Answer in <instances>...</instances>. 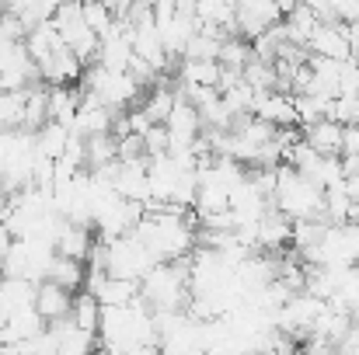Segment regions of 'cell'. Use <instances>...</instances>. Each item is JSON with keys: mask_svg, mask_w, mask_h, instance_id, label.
Masks as SVG:
<instances>
[{"mask_svg": "<svg viewBox=\"0 0 359 355\" xmlns=\"http://www.w3.org/2000/svg\"><path fill=\"white\" fill-rule=\"evenodd\" d=\"M272 206L290 216V220H321V206H325V188L318 181H311L307 174H300L293 164H276V192H272Z\"/></svg>", "mask_w": 359, "mask_h": 355, "instance_id": "6da1fadb", "label": "cell"}, {"mask_svg": "<svg viewBox=\"0 0 359 355\" xmlns=\"http://www.w3.org/2000/svg\"><path fill=\"white\" fill-rule=\"evenodd\" d=\"M150 265H154V254L147 251V244L133 234V230H129V234H119V237H109V265H105L109 275L140 279Z\"/></svg>", "mask_w": 359, "mask_h": 355, "instance_id": "7a4b0ae2", "label": "cell"}, {"mask_svg": "<svg viewBox=\"0 0 359 355\" xmlns=\"http://www.w3.org/2000/svg\"><path fill=\"white\" fill-rule=\"evenodd\" d=\"M164 129H168V139H171V150H189L192 139L203 132V118H199V109L189 105L185 98H178L171 105V112L164 118Z\"/></svg>", "mask_w": 359, "mask_h": 355, "instance_id": "3957f363", "label": "cell"}, {"mask_svg": "<svg viewBox=\"0 0 359 355\" xmlns=\"http://www.w3.org/2000/svg\"><path fill=\"white\" fill-rule=\"evenodd\" d=\"M70 307H74V293L63 289L60 282L53 279H39L35 282V310L42 314V321H60V317H70Z\"/></svg>", "mask_w": 359, "mask_h": 355, "instance_id": "277c9868", "label": "cell"}, {"mask_svg": "<svg viewBox=\"0 0 359 355\" xmlns=\"http://www.w3.org/2000/svg\"><path fill=\"white\" fill-rule=\"evenodd\" d=\"M290 234H293V220L283 216L276 206L265 209V216L255 223V244H258V251H283V247H290Z\"/></svg>", "mask_w": 359, "mask_h": 355, "instance_id": "5b68a950", "label": "cell"}, {"mask_svg": "<svg viewBox=\"0 0 359 355\" xmlns=\"http://www.w3.org/2000/svg\"><path fill=\"white\" fill-rule=\"evenodd\" d=\"M39 74H42L46 84H77L81 74H84V63L74 56V49L63 46V49H56L53 56H46L39 63Z\"/></svg>", "mask_w": 359, "mask_h": 355, "instance_id": "8992f818", "label": "cell"}, {"mask_svg": "<svg viewBox=\"0 0 359 355\" xmlns=\"http://www.w3.org/2000/svg\"><path fill=\"white\" fill-rule=\"evenodd\" d=\"M307 53L332 56V60H349L353 56V49H349V42H346V35L339 32L335 21H318V28L307 39Z\"/></svg>", "mask_w": 359, "mask_h": 355, "instance_id": "52a82bcc", "label": "cell"}, {"mask_svg": "<svg viewBox=\"0 0 359 355\" xmlns=\"http://www.w3.org/2000/svg\"><path fill=\"white\" fill-rule=\"evenodd\" d=\"M300 139L311 143L318 153H342V122L335 118H314L300 125Z\"/></svg>", "mask_w": 359, "mask_h": 355, "instance_id": "ba28073f", "label": "cell"}, {"mask_svg": "<svg viewBox=\"0 0 359 355\" xmlns=\"http://www.w3.org/2000/svg\"><path fill=\"white\" fill-rule=\"evenodd\" d=\"M84 275H88V265H84L81 258L53 254V258H49V265H46V279L60 282V286H63V289H70V293L84 289Z\"/></svg>", "mask_w": 359, "mask_h": 355, "instance_id": "9c48e42d", "label": "cell"}, {"mask_svg": "<svg viewBox=\"0 0 359 355\" xmlns=\"http://www.w3.org/2000/svg\"><path fill=\"white\" fill-rule=\"evenodd\" d=\"M77 105H81V81L77 84H49V118H56L70 129Z\"/></svg>", "mask_w": 359, "mask_h": 355, "instance_id": "30bf717a", "label": "cell"}, {"mask_svg": "<svg viewBox=\"0 0 359 355\" xmlns=\"http://www.w3.org/2000/svg\"><path fill=\"white\" fill-rule=\"evenodd\" d=\"M318 14L304 4V0H297V7L290 11V14H283V32H286V39L290 42H297V46H307V39H311V32L318 28Z\"/></svg>", "mask_w": 359, "mask_h": 355, "instance_id": "8fae6325", "label": "cell"}, {"mask_svg": "<svg viewBox=\"0 0 359 355\" xmlns=\"http://www.w3.org/2000/svg\"><path fill=\"white\" fill-rule=\"evenodd\" d=\"M178 81H182V84H199V88H217V81H220V60H192V56H182Z\"/></svg>", "mask_w": 359, "mask_h": 355, "instance_id": "7c38bea8", "label": "cell"}, {"mask_svg": "<svg viewBox=\"0 0 359 355\" xmlns=\"http://www.w3.org/2000/svg\"><path fill=\"white\" fill-rule=\"evenodd\" d=\"M353 216V195L346 188V181L328 185L325 188V206H321V220L325 223H349Z\"/></svg>", "mask_w": 359, "mask_h": 355, "instance_id": "4fadbf2b", "label": "cell"}, {"mask_svg": "<svg viewBox=\"0 0 359 355\" xmlns=\"http://www.w3.org/2000/svg\"><path fill=\"white\" fill-rule=\"evenodd\" d=\"M70 321H74L77 328L98 335V321H102V303H98V296L88 293V289H77V293H74V307H70Z\"/></svg>", "mask_w": 359, "mask_h": 355, "instance_id": "5bb4252c", "label": "cell"}, {"mask_svg": "<svg viewBox=\"0 0 359 355\" xmlns=\"http://www.w3.org/2000/svg\"><path fill=\"white\" fill-rule=\"evenodd\" d=\"M217 60H220V67H234V70H241V67L251 60V39H244V35H238V32L224 35Z\"/></svg>", "mask_w": 359, "mask_h": 355, "instance_id": "9a60e30c", "label": "cell"}, {"mask_svg": "<svg viewBox=\"0 0 359 355\" xmlns=\"http://www.w3.org/2000/svg\"><path fill=\"white\" fill-rule=\"evenodd\" d=\"M81 11H84V21H88V28L102 39L112 25H116V14H112V7L109 4H102V0H81Z\"/></svg>", "mask_w": 359, "mask_h": 355, "instance_id": "2e32d148", "label": "cell"}, {"mask_svg": "<svg viewBox=\"0 0 359 355\" xmlns=\"http://www.w3.org/2000/svg\"><path fill=\"white\" fill-rule=\"evenodd\" d=\"M241 77H244L255 91H269V88H276V67L265 63V60H255V56L241 67Z\"/></svg>", "mask_w": 359, "mask_h": 355, "instance_id": "e0dca14e", "label": "cell"}, {"mask_svg": "<svg viewBox=\"0 0 359 355\" xmlns=\"http://www.w3.org/2000/svg\"><path fill=\"white\" fill-rule=\"evenodd\" d=\"M143 150H147V157H154V153H168L171 150V139H168V129L161 125V122H154V125H147L143 132Z\"/></svg>", "mask_w": 359, "mask_h": 355, "instance_id": "ac0fdd59", "label": "cell"}, {"mask_svg": "<svg viewBox=\"0 0 359 355\" xmlns=\"http://www.w3.org/2000/svg\"><path fill=\"white\" fill-rule=\"evenodd\" d=\"M28 28L14 11H0V42H25Z\"/></svg>", "mask_w": 359, "mask_h": 355, "instance_id": "d6986e66", "label": "cell"}, {"mask_svg": "<svg viewBox=\"0 0 359 355\" xmlns=\"http://www.w3.org/2000/svg\"><path fill=\"white\" fill-rule=\"evenodd\" d=\"M11 244H14V234L7 230V223H0V258L7 254V247H11Z\"/></svg>", "mask_w": 359, "mask_h": 355, "instance_id": "ffe728a7", "label": "cell"}, {"mask_svg": "<svg viewBox=\"0 0 359 355\" xmlns=\"http://www.w3.org/2000/svg\"><path fill=\"white\" fill-rule=\"evenodd\" d=\"M346 188H349L353 202H359V171H356V174H349V178H346Z\"/></svg>", "mask_w": 359, "mask_h": 355, "instance_id": "44dd1931", "label": "cell"}, {"mask_svg": "<svg viewBox=\"0 0 359 355\" xmlns=\"http://www.w3.org/2000/svg\"><path fill=\"white\" fill-rule=\"evenodd\" d=\"M276 7H279V14H290L293 7H297V0H272Z\"/></svg>", "mask_w": 359, "mask_h": 355, "instance_id": "7402d4cb", "label": "cell"}, {"mask_svg": "<svg viewBox=\"0 0 359 355\" xmlns=\"http://www.w3.org/2000/svg\"><path fill=\"white\" fill-rule=\"evenodd\" d=\"M353 223H359V202H353V216H349Z\"/></svg>", "mask_w": 359, "mask_h": 355, "instance_id": "603a6c76", "label": "cell"}, {"mask_svg": "<svg viewBox=\"0 0 359 355\" xmlns=\"http://www.w3.org/2000/svg\"><path fill=\"white\" fill-rule=\"evenodd\" d=\"M356 125H359V122H356Z\"/></svg>", "mask_w": 359, "mask_h": 355, "instance_id": "cb8c5ba5", "label": "cell"}]
</instances>
